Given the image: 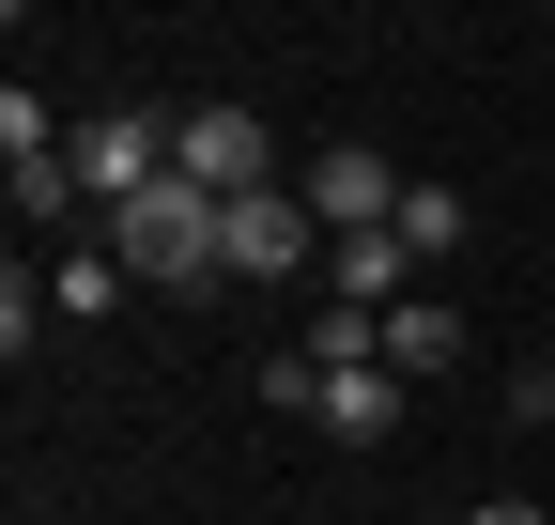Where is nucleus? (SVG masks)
Returning a JSON list of instances; mask_svg holds the SVG:
<instances>
[{
	"instance_id": "obj_6",
	"label": "nucleus",
	"mask_w": 555,
	"mask_h": 525,
	"mask_svg": "<svg viewBox=\"0 0 555 525\" xmlns=\"http://www.w3.org/2000/svg\"><path fill=\"white\" fill-rule=\"evenodd\" d=\"M324 294H339V309H401V294H416L401 232H339V247H324Z\"/></svg>"
},
{
	"instance_id": "obj_13",
	"label": "nucleus",
	"mask_w": 555,
	"mask_h": 525,
	"mask_svg": "<svg viewBox=\"0 0 555 525\" xmlns=\"http://www.w3.org/2000/svg\"><path fill=\"white\" fill-rule=\"evenodd\" d=\"M463 525H540V510H525V495H478V510H463Z\"/></svg>"
},
{
	"instance_id": "obj_9",
	"label": "nucleus",
	"mask_w": 555,
	"mask_h": 525,
	"mask_svg": "<svg viewBox=\"0 0 555 525\" xmlns=\"http://www.w3.org/2000/svg\"><path fill=\"white\" fill-rule=\"evenodd\" d=\"M124 294H139V279H124V262H108V232H93V247H62V262H47V309H62V324H108Z\"/></svg>"
},
{
	"instance_id": "obj_8",
	"label": "nucleus",
	"mask_w": 555,
	"mask_h": 525,
	"mask_svg": "<svg viewBox=\"0 0 555 525\" xmlns=\"http://www.w3.org/2000/svg\"><path fill=\"white\" fill-rule=\"evenodd\" d=\"M309 433H339V448H386L401 433V371H324V418Z\"/></svg>"
},
{
	"instance_id": "obj_11",
	"label": "nucleus",
	"mask_w": 555,
	"mask_h": 525,
	"mask_svg": "<svg viewBox=\"0 0 555 525\" xmlns=\"http://www.w3.org/2000/svg\"><path fill=\"white\" fill-rule=\"evenodd\" d=\"M78 202H93V185H78V155H47V170H16V217H31V232H62Z\"/></svg>"
},
{
	"instance_id": "obj_12",
	"label": "nucleus",
	"mask_w": 555,
	"mask_h": 525,
	"mask_svg": "<svg viewBox=\"0 0 555 525\" xmlns=\"http://www.w3.org/2000/svg\"><path fill=\"white\" fill-rule=\"evenodd\" d=\"M262 402H278V418H324V371H309V341H278V356H262Z\"/></svg>"
},
{
	"instance_id": "obj_1",
	"label": "nucleus",
	"mask_w": 555,
	"mask_h": 525,
	"mask_svg": "<svg viewBox=\"0 0 555 525\" xmlns=\"http://www.w3.org/2000/svg\"><path fill=\"white\" fill-rule=\"evenodd\" d=\"M108 262H124L139 294H232V262H217V202H201L185 170L155 185V202H124V217H108Z\"/></svg>"
},
{
	"instance_id": "obj_7",
	"label": "nucleus",
	"mask_w": 555,
	"mask_h": 525,
	"mask_svg": "<svg viewBox=\"0 0 555 525\" xmlns=\"http://www.w3.org/2000/svg\"><path fill=\"white\" fill-rule=\"evenodd\" d=\"M386 371H401V386L463 371V309H448V294H401V309H386Z\"/></svg>"
},
{
	"instance_id": "obj_2",
	"label": "nucleus",
	"mask_w": 555,
	"mask_h": 525,
	"mask_svg": "<svg viewBox=\"0 0 555 525\" xmlns=\"http://www.w3.org/2000/svg\"><path fill=\"white\" fill-rule=\"evenodd\" d=\"M170 170L201 185V202H262V185H278V124H262L247 93H201V108L170 124Z\"/></svg>"
},
{
	"instance_id": "obj_4",
	"label": "nucleus",
	"mask_w": 555,
	"mask_h": 525,
	"mask_svg": "<svg viewBox=\"0 0 555 525\" xmlns=\"http://www.w3.org/2000/svg\"><path fill=\"white\" fill-rule=\"evenodd\" d=\"M78 185H93V217L155 202V185H170V124H155V108H93V124H78Z\"/></svg>"
},
{
	"instance_id": "obj_3",
	"label": "nucleus",
	"mask_w": 555,
	"mask_h": 525,
	"mask_svg": "<svg viewBox=\"0 0 555 525\" xmlns=\"http://www.w3.org/2000/svg\"><path fill=\"white\" fill-rule=\"evenodd\" d=\"M217 262L232 279H324V217L294 185H262V202H217Z\"/></svg>"
},
{
	"instance_id": "obj_5",
	"label": "nucleus",
	"mask_w": 555,
	"mask_h": 525,
	"mask_svg": "<svg viewBox=\"0 0 555 525\" xmlns=\"http://www.w3.org/2000/svg\"><path fill=\"white\" fill-rule=\"evenodd\" d=\"M401 185H416V170H386L371 140H339V155H309L294 202H309V217H324V247H339V232H401Z\"/></svg>"
},
{
	"instance_id": "obj_10",
	"label": "nucleus",
	"mask_w": 555,
	"mask_h": 525,
	"mask_svg": "<svg viewBox=\"0 0 555 525\" xmlns=\"http://www.w3.org/2000/svg\"><path fill=\"white\" fill-rule=\"evenodd\" d=\"M463 232H478V217H463V185L416 170V185H401V262H463Z\"/></svg>"
}]
</instances>
